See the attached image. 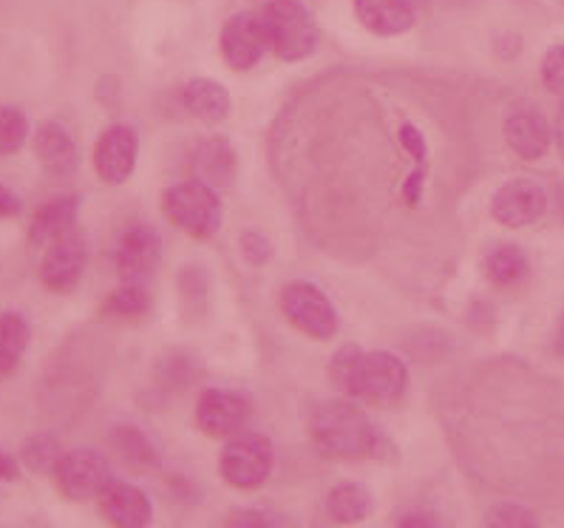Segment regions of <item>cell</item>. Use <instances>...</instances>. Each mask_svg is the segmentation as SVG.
Instances as JSON below:
<instances>
[{
  "instance_id": "obj_1",
  "label": "cell",
  "mask_w": 564,
  "mask_h": 528,
  "mask_svg": "<svg viewBox=\"0 0 564 528\" xmlns=\"http://www.w3.org/2000/svg\"><path fill=\"white\" fill-rule=\"evenodd\" d=\"M329 375L346 398L375 403V407H389L400 401L409 387V369L398 355L389 349L364 353L355 344H346L333 355Z\"/></svg>"
},
{
  "instance_id": "obj_2",
  "label": "cell",
  "mask_w": 564,
  "mask_h": 528,
  "mask_svg": "<svg viewBox=\"0 0 564 528\" xmlns=\"http://www.w3.org/2000/svg\"><path fill=\"white\" fill-rule=\"evenodd\" d=\"M310 435L315 449L329 461H366L389 449L369 414L349 398L321 403L310 418Z\"/></svg>"
},
{
  "instance_id": "obj_3",
  "label": "cell",
  "mask_w": 564,
  "mask_h": 528,
  "mask_svg": "<svg viewBox=\"0 0 564 528\" xmlns=\"http://www.w3.org/2000/svg\"><path fill=\"white\" fill-rule=\"evenodd\" d=\"M270 49L281 61L299 63L318 49V23L301 0H270L261 9Z\"/></svg>"
},
{
  "instance_id": "obj_4",
  "label": "cell",
  "mask_w": 564,
  "mask_h": 528,
  "mask_svg": "<svg viewBox=\"0 0 564 528\" xmlns=\"http://www.w3.org/2000/svg\"><path fill=\"white\" fill-rule=\"evenodd\" d=\"M162 211L193 239H210L221 228V200L199 180L180 182L162 194Z\"/></svg>"
},
{
  "instance_id": "obj_5",
  "label": "cell",
  "mask_w": 564,
  "mask_h": 528,
  "mask_svg": "<svg viewBox=\"0 0 564 528\" xmlns=\"http://www.w3.org/2000/svg\"><path fill=\"white\" fill-rule=\"evenodd\" d=\"M275 466V446L259 432H239L225 443L219 455V475L232 488H259Z\"/></svg>"
},
{
  "instance_id": "obj_6",
  "label": "cell",
  "mask_w": 564,
  "mask_h": 528,
  "mask_svg": "<svg viewBox=\"0 0 564 528\" xmlns=\"http://www.w3.org/2000/svg\"><path fill=\"white\" fill-rule=\"evenodd\" d=\"M281 313L286 315V322L301 330L310 338L326 342L338 333V313H335L333 301L326 299V293L310 281H290L281 290Z\"/></svg>"
},
{
  "instance_id": "obj_7",
  "label": "cell",
  "mask_w": 564,
  "mask_h": 528,
  "mask_svg": "<svg viewBox=\"0 0 564 528\" xmlns=\"http://www.w3.org/2000/svg\"><path fill=\"white\" fill-rule=\"evenodd\" d=\"M52 477L57 492L66 500L83 503L91 500V497H100V492L111 481V466L94 449H72V452H63Z\"/></svg>"
},
{
  "instance_id": "obj_8",
  "label": "cell",
  "mask_w": 564,
  "mask_h": 528,
  "mask_svg": "<svg viewBox=\"0 0 564 528\" xmlns=\"http://www.w3.org/2000/svg\"><path fill=\"white\" fill-rule=\"evenodd\" d=\"M88 265V241L74 228L46 245V256L41 261V281L52 293H72L80 284Z\"/></svg>"
},
{
  "instance_id": "obj_9",
  "label": "cell",
  "mask_w": 564,
  "mask_h": 528,
  "mask_svg": "<svg viewBox=\"0 0 564 528\" xmlns=\"http://www.w3.org/2000/svg\"><path fill=\"white\" fill-rule=\"evenodd\" d=\"M252 403L247 395L232 389H207L196 403V423L210 438L239 435L245 423L250 421Z\"/></svg>"
},
{
  "instance_id": "obj_10",
  "label": "cell",
  "mask_w": 564,
  "mask_h": 528,
  "mask_svg": "<svg viewBox=\"0 0 564 528\" xmlns=\"http://www.w3.org/2000/svg\"><path fill=\"white\" fill-rule=\"evenodd\" d=\"M267 49H270V41H267L261 12L232 14L221 29V54H225L227 66L236 72L259 66Z\"/></svg>"
},
{
  "instance_id": "obj_11",
  "label": "cell",
  "mask_w": 564,
  "mask_h": 528,
  "mask_svg": "<svg viewBox=\"0 0 564 528\" xmlns=\"http://www.w3.org/2000/svg\"><path fill=\"white\" fill-rule=\"evenodd\" d=\"M162 241L156 230L148 225H133L120 236L117 248H113V265L122 281H133V284H145L156 268H160Z\"/></svg>"
},
{
  "instance_id": "obj_12",
  "label": "cell",
  "mask_w": 564,
  "mask_h": 528,
  "mask_svg": "<svg viewBox=\"0 0 564 528\" xmlns=\"http://www.w3.org/2000/svg\"><path fill=\"white\" fill-rule=\"evenodd\" d=\"M547 211V194L533 180H511L499 187L491 200V216L505 228H524L542 219Z\"/></svg>"
},
{
  "instance_id": "obj_13",
  "label": "cell",
  "mask_w": 564,
  "mask_h": 528,
  "mask_svg": "<svg viewBox=\"0 0 564 528\" xmlns=\"http://www.w3.org/2000/svg\"><path fill=\"white\" fill-rule=\"evenodd\" d=\"M137 131L131 126L106 128L94 146V171L106 185H122L137 165Z\"/></svg>"
},
{
  "instance_id": "obj_14",
  "label": "cell",
  "mask_w": 564,
  "mask_h": 528,
  "mask_svg": "<svg viewBox=\"0 0 564 528\" xmlns=\"http://www.w3.org/2000/svg\"><path fill=\"white\" fill-rule=\"evenodd\" d=\"M97 500H100L102 517L113 528H151L153 503L140 486L111 477Z\"/></svg>"
},
{
  "instance_id": "obj_15",
  "label": "cell",
  "mask_w": 564,
  "mask_h": 528,
  "mask_svg": "<svg viewBox=\"0 0 564 528\" xmlns=\"http://www.w3.org/2000/svg\"><path fill=\"white\" fill-rule=\"evenodd\" d=\"M34 154L43 171L52 176H68L80 165V151L61 122H41L34 128Z\"/></svg>"
},
{
  "instance_id": "obj_16",
  "label": "cell",
  "mask_w": 564,
  "mask_h": 528,
  "mask_svg": "<svg viewBox=\"0 0 564 528\" xmlns=\"http://www.w3.org/2000/svg\"><path fill=\"white\" fill-rule=\"evenodd\" d=\"M505 140H508L513 154L533 162L542 160V157L547 154V148H551L553 142V128L539 111L522 108V111H513V115L505 120Z\"/></svg>"
},
{
  "instance_id": "obj_17",
  "label": "cell",
  "mask_w": 564,
  "mask_h": 528,
  "mask_svg": "<svg viewBox=\"0 0 564 528\" xmlns=\"http://www.w3.org/2000/svg\"><path fill=\"white\" fill-rule=\"evenodd\" d=\"M355 14L380 37H394L414 26L412 0H355Z\"/></svg>"
},
{
  "instance_id": "obj_18",
  "label": "cell",
  "mask_w": 564,
  "mask_h": 528,
  "mask_svg": "<svg viewBox=\"0 0 564 528\" xmlns=\"http://www.w3.org/2000/svg\"><path fill=\"white\" fill-rule=\"evenodd\" d=\"M77 214H80V196L66 194L46 202V205L37 207V214L32 216L29 239H32V245H52L54 239H61L63 234L74 230Z\"/></svg>"
},
{
  "instance_id": "obj_19",
  "label": "cell",
  "mask_w": 564,
  "mask_h": 528,
  "mask_svg": "<svg viewBox=\"0 0 564 528\" xmlns=\"http://www.w3.org/2000/svg\"><path fill=\"white\" fill-rule=\"evenodd\" d=\"M182 106L196 120L216 126V122H221L230 115V94H227L221 83L196 77V80L185 83V88H182Z\"/></svg>"
},
{
  "instance_id": "obj_20",
  "label": "cell",
  "mask_w": 564,
  "mask_h": 528,
  "mask_svg": "<svg viewBox=\"0 0 564 528\" xmlns=\"http://www.w3.org/2000/svg\"><path fill=\"white\" fill-rule=\"evenodd\" d=\"M372 492L364 483L344 481L326 495V511L338 526H358V522L372 515Z\"/></svg>"
},
{
  "instance_id": "obj_21",
  "label": "cell",
  "mask_w": 564,
  "mask_h": 528,
  "mask_svg": "<svg viewBox=\"0 0 564 528\" xmlns=\"http://www.w3.org/2000/svg\"><path fill=\"white\" fill-rule=\"evenodd\" d=\"M193 171H196V180L205 185H227L236 174V151L221 137L205 140L193 154Z\"/></svg>"
},
{
  "instance_id": "obj_22",
  "label": "cell",
  "mask_w": 564,
  "mask_h": 528,
  "mask_svg": "<svg viewBox=\"0 0 564 528\" xmlns=\"http://www.w3.org/2000/svg\"><path fill=\"white\" fill-rule=\"evenodd\" d=\"M29 338H32V330L21 313H14V310L0 313V378H9L18 369L29 347Z\"/></svg>"
},
{
  "instance_id": "obj_23",
  "label": "cell",
  "mask_w": 564,
  "mask_h": 528,
  "mask_svg": "<svg viewBox=\"0 0 564 528\" xmlns=\"http://www.w3.org/2000/svg\"><path fill=\"white\" fill-rule=\"evenodd\" d=\"M528 273H531V261L517 245H499V248L485 256V276L494 284H502V288L519 284Z\"/></svg>"
},
{
  "instance_id": "obj_24",
  "label": "cell",
  "mask_w": 564,
  "mask_h": 528,
  "mask_svg": "<svg viewBox=\"0 0 564 528\" xmlns=\"http://www.w3.org/2000/svg\"><path fill=\"white\" fill-rule=\"evenodd\" d=\"M102 310H106V315H117V319H137V315L151 310V293H148L145 284L126 281L122 288H117L108 295Z\"/></svg>"
},
{
  "instance_id": "obj_25",
  "label": "cell",
  "mask_w": 564,
  "mask_h": 528,
  "mask_svg": "<svg viewBox=\"0 0 564 528\" xmlns=\"http://www.w3.org/2000/svg\"><path fill=\"white\" fill-rule=\"evenodd\" d=\"M61 455L63 452H61V443H57V438L34 435L23 443L21 463L26 468H32V472H37V475H43V472H54V466H57Z\"/></svg>"
},
{
  "instance_id": "obj_26",
  "label": "cell",
  "mask_w": 564,
  "mask_h": 528,
  "mask_svg": "<svg viewBox=\"0 0 564 528\" xmlns=\"http://www.w3.org/2000/svg\"><path fill=\"white\" fill-rule=\"evenodd\" d=\"M485 528H542L539 526L536 515L531 508H524L522 503H494L488 511H485Z\"/></svg>"
},
{
  "instance_id": "obj_27",
  "label": "cell",
  "mask_w": 564,
  "mask_h": 528,
  "mask_svg": "<svg viewBox=\"0 0 564 528\" xmlns=\"http://www.w3.org/2000/svg\"><path fill=\"white\" fill-rule=\"evenodd\" d=\"M29 137V120L21 108L0 106V157L21 151Z\"/></svg>"
},
{
  "instance_id": "obj_28",
  "label": "cell",
  "mask_w": 564,
  "mask_h": 528,
  "mask_svg": "<svg viewBox=\"0 0 564 528\" xmlns=\"http://www.w3.org/2000/svg\"><path fill=\"white\" fill-rule=\"evenodd\" d=\"M113 443L120 449V455L131 461L133 466H153L156 463V452H153L151 441L142 435L137 427H120L113 432Z\"/></svg>"
},
{
  "instance_id": "obj_29",
  "label": "cell",
  "mask_w": 564,
  "mask_h": 528,
  "mask_svg": "<svg viewBox=\"0 0 564 528\" xmlns=\"http://www.w3.org/2000/svg\"><path fill=\"white\" fill-rule=\"evenodd\" d=\"M542 80L547 91H564V43L547 49V54H544Z\"/></svg>"
},
{
  "instance_id": "obj_30",
  "label": "cell",
  "mask_w": 564,
  "mask_h": 528,
  "mask_svg": "<svg viewBox=\"0 0 564 528\" xmlns=\"http://www.w3.org/2000/svg\"><path fill=\"white\" fill-rule=\"evenodd\" d=\"M241 254L250 265H264L272 256V245L259 230H247V234H241Z\"/></svg>"
},
{
  "instance_id": "obj_31",
  "label": "cell",
  "mask_w": 564,
  "mask_h": 528,
  "mask_svg": "<svg viewBox=\"0 0 564 528\" xmlns=\"http://www.w3.org/2000/svg\"><path fill=\"white\" fill-rule=\"evenodd\" d=\"M225 528H275V520L261 508H239L227 517Z\"/></svg>"
},
{
  "instance_id": "obj_32",
  "label": "cell",
  "mask_w": 564,
  "mask_h": 528,
  "mask_svg": "<svg viewBox=\"0 0 564 528\" xmlns=\"http://www.w3.org/2000/svg\"><path fill=\"white\" fill-rule=\"evenodd\" d=\"M23 211L21 200L14 196V191H9L7 185H0V219H12Z\"/></svg>"
},
{
  "instance_id": "obj_33",
  "label": "cell",
  "mask_w": 564,
  "mask_h": 528,
  "mask_svg": "<svg viewBox=\"0 0 564 528\" xmlns=\"http://www.w3.org/2000/svg\"><path fill=\"white\" fill-rule=\"evenodd\" d=\"M398 528H437V520L429 511H409Z\"/></svg>"
},
{
  "instance_id": "obj_34",
  "label": "cell",
  "mask_w": 564,
  "mask_h": 528,
  "mask_svg": "<svg viewBox=\"0 0 564 528\" xmlns=\"http://www.w3.org/2000/svg\"><path fill=\"white\" fill-rule=\"evenodd\" d=\"M21 477V463L14 461L12 455H7V452H0V481H18Z\"/></svg>"
},
{
  "instance_id": "obj_35",
  "label": "cell",
  "mask_w": 564,
  "mask_h": 528,
  "mask_svg": "<svg viewBox=\"0 0 564 528\" xmlns=\"http://www.w3.org/2000/svg\"><path fill=\"white\" fill-rule=\"evenodd\" d=\"M553 140H556V151L564 162V100L556 111V122H553Z\"/></svg>"
},
{
  "instance_id": "obj_36",
  "label": "cell",
  "mask_w": 564,
  "mask_h": 528,
  "mask_svg": "<svg viewBox=\"0 0 564 528\" xmlns=\"http://www.w3.org/2000/svg\"><path fill=\"white\" fill-rule=\"evenodd\" d=\"M558 344L564 347V322H562V330H558Z\"/></svg>"
}]
</instances>
